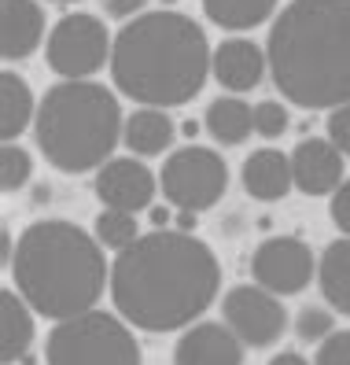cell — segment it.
Returning <instances> with one entry per match:
<instances>
[{
    "instance_id": "6da1fadb",
    "label": "cell",
    "mask_w": 350,
    "mask_h": 365,
    "mask_svg": "<svg viewBox=\"0 0 350 365\" xmlns=\"http://www.w3.org/2000/svg\"><path fill=\"white\" fill-rule=\"evenodd\" d=\"M222 266L214 251L185 229H159L115 255V310L140 332L188 329L217 295Z\"/></svg>"
},
{
    "instance_id": "7a4b0ae2",
    "label": "cell",
    "mask_w": 350,
    "mask_h": 365,
    "mask_svg": "<svg viewBox=\"0 0 350 365\" xmlns=\"http://www.w3.org/2000/svg\"><path fill=\"white\" fill-rule=\"evenodd\" d=\"M277 93L306 111L350 103V0H292L266 41Z\"/></svg>"
},
{
    "instance_id": "3957f363",
    "label": "cell",
    "mask_w": 350,
    "mask_h": 365,
    "mask_svg": "<svg viewBox=\"0 0 350 365\" xmlns=\"http://www.w3.org/2000/svg\"><path fill=\"white\" fill-rule=\"evenodd\" d=\"M210 45L181 11H140L111 48L115 89L144 107H177L200 96L210 74Z\"/></svg>"
},
{
    "instance_id": "277c9868",
    "label": "cell",
    "mask_w": 350,
    "mask_h": 365,
    "mask_svg": "<svg viewBox=\"0 0 350 365\" xmlns=\"http://www.w3.org/2000/svg\"><path fill=\"white\" fill-rule=\"evenodd\" d=\"M103 244L71 222H37L19 236L11 277L19 295L52 321H67L100 303L107 288Z\"/></svg>"
},
{
    "instance_id": "5b68a950",
    "label": "cell",
    "mask_w": 350,
    "mask_h": 365,
    "mask_svg": "<svg viewBox=\"0 0 350 365\" xmlns=\"http://www.w3.org/2000/svg\"><path fill=\"white\" fill-rule=\"evenodd\" d=\"M122 107L115 93L89 78H63L41 96L34 137L48 166L63 174H89L111 159L122 140Z\"/></svg>"
},
{
    "instance_id": "8992f818",
    "label": "cell",
    "mask_w": 350,
    "mask_h": 365,
    "mask_svg": "<svg viewBox=\"0 0 350 365\" xmlns=\"http://www.w3.org/2000/svg\"><path fill=\"white\" fill-rule=\"evenodd\" d=\"M45 365H144L133 325L115 310H85L52 329Z\"/></svg>"
},
{
    "instance_id": "52a82bcc",
    "label": "cell",
    "mask_w": 350,
    "mask_h": 365,
    "mask_svg": "<svg viewBox=\"0 0 350 365\" xmlns=\"http://www.w3.org/2000/svg\"><path fill=\"white\" fill-rule=\"evenodd\" d=\"M159 188H163L170 207L203 214V210L217 207V200L225 196L229 166L214 148L188 144V148H177V152L166 159L163 174H159Z\"/></svg>"
},
{
    "instance_id": "ba28073f",
    "label": "cell",
    "mask_w": 350,
    "mask_h": 365,
    "mask_svg": "<svg viewBox=\"0 0 350 365\" xmlns=\"http://www.w3.org/2000/svg\"><path fill=\"white\" fill-rule=\"evenodd\" d=\"M115 37L96 15H63L48 34L45 59L59 78H93L111 63Z\"/></svg>"
},
{
    "instance_id": "9c48e42d",
    "label": "cell",
    "mask_w": 350,
    "mask_h": 365,
    "mask_svg": "<svg viewBox=\"0 0 350 365\" xmlns=\"http://www.w3.org/2000/svg\"><path fill=\"white\" fill-rule=\"evenodd\" d=\"M222 321L244 339V347L266 351L288 332V314H284L280 295L262 284H236L222 299Z\"/></svg>"
},
{
    "instance_id": "30bf717a",
    "label": "cell",
    "mask_w": 350,
    "mask_h": 365,
    "mask_svg": "<svg viewBox=\"0 0 350 365\" xmlns=\"http://www.w3.org/2000/svg\"><path fill=\"white\" fill-rule=\"evenodd\" d=\"M254 284L269 288L273 295H299L314 281V251L299 236H269L262 240L251 259Z\"/></svg>"
},
{
    "instance_id": "8fae6325",
    "label": "cell",
    "mask_w": 350,
    "mask_h": 365,
    "mask_svg": "<svg viewBox=\"0 0 350 365\" xmlns=\"http://www.w3.org/2000/svg\"><path fill=\"white\" fill-rule=\"evenodd\" d=\"M155 174L140 163V159H107L96 170V196L103 207H118V210H148L155 200Z\"/></svg>"
},
{
    "instance_id": "7c38bea8",
    "label": "cell",
    "mask_w": 350,
    "mask_h": 365,
    "mask_svg": "<svg viewBox=\"0 0 350 365\" xmlns=\"http://www.w3.org/2000/svg\"><path fill=\"white\" fill-rule=\"evenodd\" d=\"M173 365H244V339L225 321H195L173 347Z\"/></svg>"
},
{
    "instance_id": "4fadbf2b",
    "label": "cell",
    "mask_w": 350,
    "mask_h": 365,
    "mask_svg": "<svg viewBox=\"0 0 350 365\" xmlns=\"http://www.w3.org/2000/svg\"><path fill=\"white\" fill-rule=\"evenodd\" d=\"M343 152L328 137L299 140L292 152V174L302 196H332L343 185Z\"/></svg>"
},
{
    "instance_id": "5bb4252c",
    "label": "cell",
    "mask_w": 350,
    "mask_h": 365,
    "mask_svg": "<svg viewBox=\"0 0 350 365\" xmlns=\"http://www.w3.org/2000/svg\"><path fill=\"white\" fill-rule=\"evenodd\" d=\"M45 41L41 0H0V56L8 63L30 59Z\"/></svg>"
},
{
    "instance_id": "9a60e30c",
    "label": "cell",
    "mask_w": 350,
    "mask_h": 365,
    "mask_svg": "<svg viewBox=\"0 0 350 365\" xmlns=\"http://www.w3.org/2000/svg\"><path fill=\"white\" fill-rule=\"evenodd\" d=\"M266 71H269L266 48L254 45V41H247V37H232V41H225V45L214 48L210 74L229 93H251Z\"/></svg>"
},
{
    "instance_id": "2e32d148",
    "label": "cell",
    "mask_w": 350,
    "mask_h": 365,
    "mask_svg": "<svg viewBox=\"0 0 350 365\" xmlns=\"http://www.w3.org/2000/svg\"><path fill=\"white\" fill-rule=\"evenodd\" d=\"M244 192L254 196L258 203H277L295 188V174H292V155L277 152V148H258L254 155H247L244 170H240Z\"/></svg>"
},
{
    "instance_id": "e0dca14e",
    "label": "cell",
    "mask_w": 350,
    "mask_h": 365,
    "mask_svg": "<svg viewBox=\"0 0 350 365\" xmlns=\"http://www.w3.org/2000/svg\"><path fill=\"white\" fill-rule=\"evenodd\" d=\"M34 307L26 303L19 292L4 288L0 292V358H4V365L19 361L30 343H34Z\"/></svg>"
},
{
    "instance_id": "ac0fdd59",
    "label": "cell",
    "mask_w": 350,
    "mask_h": 365,
    "mask_svg": "<svg viewBox=\"0 0 350 365\" xmlns=\"http://www.w3.org/2000/svg\"><path fill=\"white\" fill-rule=\"evenodd\" d=\"M122 140L133 155L148 159V155H163L173 144V118L163 111V107H140L125 118Z\"/></svg>"
},
{
    "instance_id": "d6986e66",
    "label": "cell",
    "mask_w": 350,
    "mask_h": 365,
    "mask_svg": "<svg viewBox=\"0 0 350 365\" xmlns=\"http://www.w3.org/2000/svg\"><path fill=\"white\" fill-rule=\"evenodd\" d=\"M317 284L324 303L350 317V236L332 240L317 262Z\"/></svg>"
},
{
    "instance_id": "ffe728a7",
    "label": "cell",
    "mask_w": 350,
    "mask_h": 365,
    "mask_svg": "<svg viewBox=\"0 0 350 365\" xmlns=\"http://www.w3.org/2000/svg\"><path fill=\"white\" fill-rule=\"evenodd\" d=\"M34 118H37V100L30 85L15 71H4L0 74V137L15 140L26 125H34Z\"/></svg>"
},
{
    "instance_id": "44dd1931",
    "label": "cell",
    "mask_w": 350,
    "mask_h": 365,
    "mask_svg": "<svg viewBox=\"0 0 350 365\" xmlns=\"http://www.w3.org/2000/svg\"><path fill=\"white\" fill-rule=\"evenodd\" d=\"M207 133L229 148L244 144L254 133V107L244 103L240 96H217L207 107Z\"/></svg>"
},
{
    "instance_id": "7402d4cb",
    "label": "cell",
    "mask_w": 350,
    "mask_h": 365,
    "mask_svg": "<svg viewBox=\"0 0 350 365\" xmlns=\"http://www.w3.org/2000/svg\"><path fill=\"white\" fill-rule=\"evenodd\" d=\"M273 11H277V0H203V15L210 23L236 34L262 26L266 19H273Z\"/></svg>"
},
{
    "instance_id": "603a6c76",
    "label": "cell",
    "mask_w": 350,
    "mask_h": 365,
    "mask_svg": "<svg viewBox=\"0 0 350 365\" xmlns=\"http://www.w3.org/2000/svg\"><path fill=\"white\" fill-rule=\"evenodd\" d=\"M93 236L107 247V251H125L129 244L140 240V229H137V214L133 210H118V207H103L96 214V225H93Z\"/></svg>"
},
{
    "instance_id": "cb8c5ba5",
    "label": "cell",
    "mask_w": 350,
    "mask_h": 365,
    "mask_svg": "<svg viewBox=\"0 0 350 365\" xmlns=\"http://www.w3.org/2000/svg\"><path fill=\"white\" fill-rule=\"evenodd\" d=\"M34 178V159L26 148H19L15 140H4V152H0V188L8 192H23Z\"/></svg>"
},
{
    "instance_id": "d4e9b609",
    "label": "cell",
    "mask_w": 350,
    "mask_h": 365,
    "mask_svg": "<svg viewBox=\"0 0 350 365\" xmlns=\"http://www.w3.org/2000/svg\"><path fill=\"white\" fill-rule=\"evenodd\" d=\"M336 332V317L328 314L324 307H302L295 314V336L302 343H321Z\"/></svg>"
},
{
    "instance_id": "484cf974",
    "label": "cell",
    "mask_w": 350,
    "mask_h": 365,
    "mask_svg": "<svg viewBox=\"0 0 350 365\" xmlns=\"http://www.w3.org/2000/svg\"><path fill=\"white\" fill-rule=\"evenodd\" d=\"M284 130H288V107L277 103V100H262V103L254 107V133L266 137V140H273V137H280Z\"/></svg>"
},
{
    "instance_id": "4316f807",
    "label": "cell",
    "mask_w": 350,
    "mask_h": 365,
    "mask_svg": "<svg viewBox=\"0 0 350 365\" xmlns=\"http://www.w3.org/2000/svg\"><path fill=\"white\" fill-rule=\"evenodd\" d=\"M314 365H350V329L346 332H332L328 339H321Z\"/></svg>"
},
{
    "instance_id": "83f0119b",
    "label": "cell",
    "mask_w": 350,
    "mask_h": 365,
    "mask_svg": "<svg viewBox=\"0 0 350 365\" xmlns=\"http://www.w3.org/2000/svg\"><path fill=\"white\" fill-rule=\"evenodd\" d=\"M328 140H332L339 152L350 159V103L328 111Z\"/></svg>"
},
{
    "instance_id": "f1b7e54d",
    "label": "cell",
    "mask_w": 350,
    "mask_h": 365,
    "mask_svg": "<svg viewBox=\"0 0 350 365\" xmlns=\"http://www.w3.org/2000/svg\"><path fill=\"white\" fill-rule=\"evenodd\" d=\"M328 214H332V222L339 225L343 236H350V178L332 192V203H328Z\"/></svg>"
},
{
    "instance_id": "f546056e",
    "label": "cell",
    "mask_w": 350,
    "mask_h": 365,
    "mask_svg": "<svg viewBox=\"0 0 350 365\" xmlns=\"http://www.w3.org/2000/svg\"><path fill=\"white\" fill-rule=\"evenodd\" d=\"M103 8H107V15L111 19H137L144 8H148V0H103Z\"/></svg>"
},
{
    "instance_id": "4dcf8cb0",
    "label": "cell",
    "mask_w": 350,
    "mask_h": 365,
    "mask_svg": "<svg viewBox=\"0 0 350 365\" xmlns=\"http://www.w3.org/2000/svg\"><path fill=\"white\" fill-rule=\"evenodd\" d=\"M269 365H310V361H306L302 354H295V351H284V354H273Z\"/></svg>"
},
{
    "instance_id": "1f68e13d",
    "label": "cell",
    "mask_w": 350,
    "mask_h": 365,
    "mask_svg": "<svg viewBox=\"0 0 350 365\" xmlns=\"http://www.w3.org/2000/svg\"><path fill=\"white\" fill-rule=\"evenodd\" d=\"M177 229H185V232L195 229V210H177Z\"/></svg>"
},
{
    "instance_id": "d6a6232c",
    "label": "cell",
    "mask_w": 350,
    "mask_h": 365,
    "mask_svg": "<svg viewBox=\"0 0 350 365\" xmlns=\"http://www.w3.org/2000/svg\"><path fill=\"white\" fill-rule=\"evenodd\" d=\"M151 218H155V225H166V222H170V210L159 207V210H151Z\"/></svg>"
},
{
    "instance_id": "836d02e7",
    "label": "cell",
    "mask_w": 350,
    "mask_h": 365,
    "mask_svg": "<svg viewBox=\"0 0 350 365\" xmlns=\"http://www.w3.org/2000/svg\"><path fill=\"white\" fill-rule=\"evenodd\" d=\"M52 4H74V0H52Z\"/></svg>"
}]
</instances>
